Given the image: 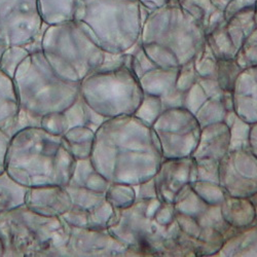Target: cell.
Returning a JSON list of instances; mask_svg holds the SVG:
<instances>
[{
  "label": "cell",
  "instance_id": "cell-3",
  "mask_svg": "<svg viewBox=\"0 0 257 257\" xmlns=\"http://www.w3.org/2000/svg\"><path fill=\"white\" fill-rule=\"evenodd\" d=\"M172 2H174V0H139L140 5L143 8H145L149 13L154 12Z\"/></svg>",
  "mask_w": 257,
  "mask_h": 257
},
{
  "label": "cell",
  "instance_id": "cell-1",
  "mask_svg": "<svg viewBox=\"0 0 257 257\" xmlns=\"http://www.w3.org/2000/svg\"><path fill=\"white\" fill-rule=\"evenodd\" d=\"M141 12L139 0H76L74 21L88 24L97 32H103L105 27L121 32L125 27L134 29L138 25Z\"/></svg>",
  "mask_w": 257,
  "mask_h": 257
},
{
  "label": "cell",
  "instance_id": "cell-2",
  "mask_svg": "<svg viewBox=\"0 0 257 257\" xmlns=\"http://www.w3.org/2000/svg\"><path fill=\"white\" fill-rule=\"evenodd\" d=\"M41 22L37 0H0V42L4 45L13 25L26 24L37 32Z\"/></svg>",
  "mask_w": 257,
  "mask_h": 257
}]
</instances>
